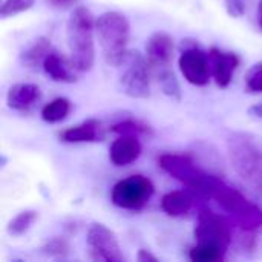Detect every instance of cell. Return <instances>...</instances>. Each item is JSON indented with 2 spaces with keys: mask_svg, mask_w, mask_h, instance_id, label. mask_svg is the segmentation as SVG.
Here are the masks:
<instances>
[{
  "mask_svg": "<svg viewBox=\"0 0 262 262\" xmlns=\"http://www.w3.org/2000/svg\"><path fill=\"white\" fill-rule=\"evenodd\" d=\"M227 154L236 175L253 190L262 193V138L252 132L236 130L227 140Z\"/></svg>",
  "mask_w": 262,
  "mask_h": 262,
  "instance_id": "obj_1",
  "label": "cell"
},
{
  "mask_svg": "<svg viewBox=\"0 0 262 262\" xmlns=\"http://www.w3.org/2000/svg\"><path fill=\"white\" fill-rule=\"evenodd\" d=\"M95 17L86 6H77L69 14L66 23V40L71 61L80 72H88L95 63Z\"/></svg>",
  "mask_w": 262,
  "mask_h": 262,
  "instance_id": "obj_2",
  "label": "cell"
},
{
  "mask_svg": "<svg viewBox=\"0 0 262 262\" xmlns=\"http://www.w3.org/2000/svg\"><path fill=\"white\" fill-rule=\"evenodd\" d=\"M160 167L170 177L183 183L192 192L204 198H215L220 189L226 184L218 177L207 173L195 164L192 158L180 154H164L158 160Z\"/></svg>",
  "mask_w": 262,
  "mask_h": 262,
  "instance_id": "obj_3",
  "label": "cell"
},
{
  "mask_svg": "<svg viewBox=\"0 0 262 262\" xmlns=\"http://www.w3.org/2000/svg\"><path fill=\"white\" fill-rule=\"evenodd\" d=\"M95 31L98 34L104 61L109 66H120L129 51L130 25L127 17L118 11H106L98 15Z\"/></svg>",
  "mask_w": 262,
  "mask_h": 262,
  "instance_id": "obj_4",
  "label": "cell"
},
{
  "mask_svg": "<svg viewBox=\"0 0 262 262\" xmlns=\"http://www.w3.org/2000/svg\"><path fill=\"white\" fill-rule=\"evenodd\" d=\"M123 71L120 74V88L130 97L138 100H146L150 97V64L147 58L138 51H127L123 63Z\"/></svg>",
  "mask_w": 262,
  "mask_h": 262,
  "instance_id": "obj_5",
  "label": "cell"
},
{
  "mask_svg": "<svg viewBox=\"0 0 262 262\" xmlns=\"http://www.w3.org/2000/svg\"><path fill=\"white\" fill-rule=\"evenodd\" d=\"M246 232L259 229L262 226V210L249 201L241 192L224 184L221 190L213 198Z\"/></svg>",
  "mask_w": 262,
  "mask_h": 262,
  "instance_id": "obj_6",
  "label": "cell"
},
{
  "mask_svg": "<svg viewBox=\"0 0 262 262\" xmlns=\"http://www.w3.org/2000/svg\"><path fill=\"white\" fill-rule=\"evenodd\" d=\"M155 192L154 183L144 175H130L120 180L111 192L114 206L124 210H141Z\"/></svg>",
  "mask_w": 262,
  "mask_h": 262,
  "instance_id": "obj_7",
  "label": "cell"
},
{
  "mask_svg": "<svg viewBox=\"0 0 262 262\" xmlns=\"http://www.w3.org/2000/svg\"><path fill=\"white\" fill-rule=\"evenodd\" d=\"M86 243L92 261L123 262L126 259L117 235L101 223H92L89 226Z\"/></svg>",
  "mask_w": 262,
  "mask_h": 262,
  "instance_id": "obj_8",
  "label": "cell"
},
{
  "mask_svg": "<svg viewBox=\"0 0 262 262\" xmlns=\"http://www.w3.org/2000/svg\"><path fill=\"white\" fill-rule=\"evenodd\" d=\"M195 239L196 243L216 244L227 249L232 243V229L230 224L218 213L203 209L198 213V223L195 227Z\"/></svg>",
  "mask_w": 262,
  "mask_h": 262,
  "instance_id": "obj_9",
  "label": "cell"
},
{
  "mask_svg": "<svg viewBox=\"0 0 262 262\" xmlns=\"http://www.w3.org/2000/svg\"><path fill=\"white\" fill-rule=\"evenodd\" d=\"M178 68L186 78L193 86H206L210 81V61L209 54L201 51L198 45H187L178 58Z\"/></svg>",
  "mask_w": 262,
  "mask_h": 262,
  "instance_id": "obj_10",
  "label": "cell"
},
{
  "mask_svg": "<svg viewBox=\"0 0 262 262\" xmlns=\"http://www.w3.org/2000/svg\"><path fill=\"white\" fill-rule=\"evenodd\" d=\"M146 58L152 69L169 68L173 58V38L164 31L154 32L146 43Z\"/></svg>",
  "mask_w": 262,
  "mask_h": 262,
  "instance_id": "obj_11",
  "label": "cell"
},
{
  "mask_svg": "<svg viewBox=\"0 0 262 262\" xmlns=\"http://www.w3.org/2000/svg\"><path fill=\"white\" fill-rule=\"evenodd\" d=\"M209 61L212 77L215 78L220 88H227L232 80L236 68L239 66V57L235 52L221 51L220 48H210Z\"/></svg>",
  "mask_w": 262,
  "mask_h": 262,
  "instance_id": "obj_12",
  "label": "cell"
},
{
  "mask_svg": "<svg viewBox=\"0 0 262 262\" xmlns=\"http://www.w3.org/2000/svg\"><path fill=\"white\" fill-rule=\"evenodd\" d=\"M143 152L141 143L135 134H123L114 140L109 147V160L117 167H124L135 163Z\"/></svg>",
  "mask_w": 262,
  "mask_h": 262,
  "instance_id": "obj_13",
  "label": "cell"
},
{
  "mask_svg": "<svg viewBox=\"0 0 262 262\" xmlns=\"http://www.w3.org/2000/svg\"><path fill=\"white\" fill-rule=\"evenodd\" d=\"M41 97V91L34 83H15L8 89L6 103L11 109L18 112L29 111Z\"/></svg>",
  "mask_w": 262,
  "mask_h": 262,
  "instance_id": "obj_14",
  "label": "cell"
},
{
  "mask_svg": "<svg viewBox=\"0 0 262 262\" xmlns=\"http://www.w3.org/2000/svg\"><path fill=\"white\" fill-rule=\"evenodd\" d=\"M41 68L46 72V75L57 83H75L77 81V75L74 74V69H75L74 63L72 61L69 63L61 54L55 51H52L46 57Z\"/></svg>",
  "mask_w": 262,
  "mask_h": 262,
  "instance_id": "obj_15",
  "label": "cell"
},
{
  "mask_svg": "<svg viewBox=\"0 0 262 262\" xmlns=\"http://www.w3.org/2000/svg\"><path fill=\"white\" fill-rule=\"evenodd\" d=\"M52 51V43L48 37H35L23 46L18 58L25 68H37L43 66V61Z\"/></svg>",
  "mask_w": 262,
  "mask_h": 262,
  "instance_id": "obj_16",
  "label": "cell"
},
{
  "mask_svg": "<svg viewBox=\"0 0 262 262\" xmlns=\"http://www.w3.org/2000/svg\"><path fill=\"white\" fill-rule=\"evenodd\" d=\"M100 121L97 120H86L77 126L68 127L60 134V140L64 143H95L100 141Z\"/></svg>",
  "mask_w": 262,
  "mask_h": 262,
  "instance_id": "obj_17",
  "label": "cell"
},
{
  "mask_svg": "<svg viewBox=\"0 0 262 262\" xmlns=\"http://www.w3.org/2000/svg\"><path fill=\"white\" fill-rule=\"evenodd\" d=\"M193 206V196L187 190H173L163 196L161 209L169 216H184L190 212Z\"/></svg>",
  "mask_w": 262,
  "mask_h": 262,
  "instance_id": "obj_18",
  "label": "cell"
},
{
  "mask_svg": "<svg viewBox=\"0 0 262 262\" xmlns=\"http://www.w3.org/2000/svg\"><path fill=\"white\" fill-rule=\"evenodd\" d=\"M227 249L216 246V244H207V243H196L189 252V258L193 262H220L224 261Z\"/></svg>",
  "mask_w": 262,
  "mask_h": 262,
  "instance_id": "obj_19",
  "label": "cell"
},
{
  "mask_svg": "<svg viewBox=\"0 0 262 262\" xmlns=\"http://www.w3.org/2000/svg\"><path fill=\"white\" fill-rule=\"evenodd\" d=\"M69 112H71V101L64 97H58L43 106L41 118L43 121L54 124V123L63 121L69 115Z\"/></svg>",
  "mask_w": 262,
  "mask_h": 262,
  "instance_id": "obj_20",
  "label": "cell"
},
{
  "mask_svg": "<svg viewBox=\"0 0 262 262\" xmlns=\"http://www.w3.org/2000/svg\"><path fill=\"white\" fill-rule=\"evenodd\" d=\"M157 80H158L160 89L164 95H167L169 98H172L175 101H181L183 92H181L180 81H178L177 75L173 74V71H170L169 68L160 69L157 72Z\"/></svg>",
  "mask_w": 262,
  "mask_h": 262,
  "instance_id": "obj_21",
  "label": "cell"
},
{
  "mask_svg": "<svg viewBox=\"0 0 262 262\" xmlns=\"http://www.w3.org/2000/svg\"><path fill=\"white\" fill-rule=\"evenodd\" d=\"M38 220V212L35 210H23L18 215H15L6 226V232L9 236L18 238L23 236L31 227L32 224Z\"/></svg>",
  "mask_w": 262,
  "mask_h": 262,
  "instance_id": "obj_22",
  "label": "cell"
},
{
  "mask_svg": "<svg viewBox=\"0 0 262 262\" xmlns=\"http://www.w3.org/2000/svg\"><path fill=\"white\" fill-rule=\"evenodd\" d=\"M34 5H35V0H5L0 8V15L3 18L14 17L17 14H21L31 9Z\"/></svg>",
  "mask_w": 262,
  "mask_h": 262,
  "instance_id": "obj_23",
  "label": "cell"
},
{
  "mask_svg": "<svg viewBox=\"0 0 262 262\" xmlns=\"http://www.w3.org/2000/svg\"><path fill=\"white\" fill-rule=\"evenodd\" d=\"M246 89L252 94H262V61L253 64L246 74Z\"/></svg>",
  "mask_w": 262,
  "mask_h": 262,
  "instance_id": "obj_24",
  "label": "cell"
},
{
  "mask_svg": "<svg viewBox=\"0 0 262 262\" xmlns=\"http://www.w3.org/2000/svg\"><path fill=\"white\" fill-rule=\"evenodd\" d=\"M111 130L118 134V135H123V134H135V135H138V134H146L149 130V127L146 124L137 121V120H123V121L114 124L111 127Z\"/></svg>",
  "mask_w": 262,
  "mask_h": 262,
  "instance_id": "obj_25",
  "label": "cell"
},
{
  "mask_svg": "<svg viewBox=\"0 0 262 262\" xmlns=\"http://www.w3.org/2000/svg\"><path fill=\"white\" fill-rule=\"evenodd\" d=\"M43 253L52 258H63L69 253V244L68 241L61 239V238H54L51 241H48L43 246Z\"/></svg>",
  "mask_w": 262,
  "mask_h": 262,
  "instance_id": "obj_26",
  "label": "cell"
},
{
  "mask_svg": "<svg viewBox=\"0 0 262 262\" xmlns=\"http://www.w3.org/2000/svg\"><path fill=\"white\" fill-rule=\"evenodd\" d=\"M226 11L233 18H241L246 14V3L243 0H224Z\"/></svg>",
  "mask_w": 262,
  "mask_h": 262,
  "instance_id": "obj_27",
  "label": "cell"
},
{
  "mask_svg": "<svg viewBox=\"0 0 262 262\" xmlns=\"http://www.w3.org/2000/svg\"><path fill=\"white\" fill-rule=\"evenodd\" d=\"M137 259L140 262H157L158 261V258L155 256V255H152L149 250H146V249H140L138 250V253H137Z\"/></svg>",
  "mask_w": 262,
  "mask_h": 262,
  "instance_id": "obj_28",
  "label": "cell"
},
{
  "mask_svg": "<svg viewBox=\"0 0 262 262\" xmlns=\"http://www.w3.org/2000/svg\"><path fill=\"white\" fill-rule=\"evenodd\" d=\"M247 114H249L252 118H258V120H262V101L252 104V106L247 109Z\"/></svg>",
  "mask_w": 262,
  "mask_h": 262,
  "instance_id": "obj_29",
  "label": "cell"
},
{
  "mask_svg": "<svg viewBox=\"0 0 262 262\" xmlns=\"http://www.w3.org/2000/svg\"><path fill=\"white\" fill-rule=\"evenodd\" d=\"M78 0H46V3L49 6H54V8H68L74 3H77Z\"/></svg>",
  "mask_w": 262,
  "mask_h": 262,
  "instance_id": "obj_30",
  "label": "cell"
},
{
  "mask_svg": "<svg viewBox=\"0 0 262 262\" xmlns=\"http://www.w3.org/2000/svg\"><path fill=\"white\" fill-rule=\"evenodd\" d=\"M256 21H258V26L261 28V31H262V0H259V3H258V11H256Z\"/></svg>",
  "mask_w": 262,
  "mask_h": 262,
  "instance_id": "obj_31",
  "label": "cell"
}]
</instances>
